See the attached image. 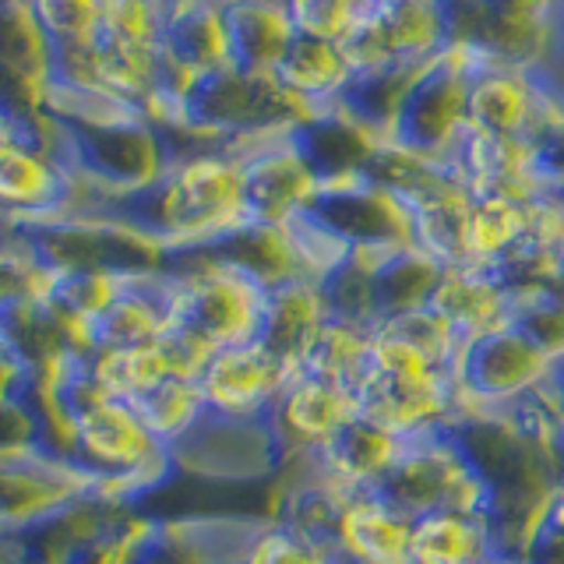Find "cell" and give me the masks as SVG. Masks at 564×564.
<instances>
[{"label":"cell","mask_w":564,"mask_h":564,"mask_svg":"<svg viewBox=\"0 0 564 564\" xmlns=\"http://www.w3.org/2000/svg\"><path fill=\"white\" fill-rule=\"evenodd\" d=\"M163 264L176 290V332H187L212 352L258 339L269 300L264 282L208 247L166 254Z\"/></svg>","instance_id":"1"},{"label":"cell","mask_w":564,"mask_h":564,"mask_svg":"<svg viewBox=\"0 0 564 564\" xmlns=\"http://www.w3.org/2000/svg\"><path fill=\"white\" fill-rule=\"evenodd\" d=\"M384 501L402 508L405 516H427V511H466V516L494 519V498L484 476L476 473L455 423L445 431L402 441L392 469L378 484Z\"/></svg>","instance_id":"2"},{"label":"cell","mask_w":564,"mask_h":564,"mask_svg":"<svg viewBox=\"0 0 564 564\" xmlns=\"http://www.w3.org/2000/svg\"><path fill=\"white\" fill-rule=\"evenodd\" d=\"M473 57L466 46H445L416 67L405 85L388 145L423 159H448L458 138L466 134V99H469Z\"/></svg>","instance_id":"3"},{"label":"cell","mask_w":564,"mask_h":564,"mask_svg":"<svg viewBox=\"0 0 564 564\" xmlns=\"http://www.w3.org/2000/svg\"><path fill=\"white\" fill-rule=\"evenodd\" d=\"M554 367V357H546L519 325H505L458 349L452 375L463 413L498 416L551 381Z\"/></svg>","instance_id":"4"},{"label":"cell","mask_w":564,"mask_h":564,"mask_svg":"<svg viewBox=\"0 0 564 564\" xmlns=\"http://www.w3.org/2000/svg\"><path fill=\"white\" fill-rule=\"evenodd\" d=\"M357 416V388L311 375V370H293V378L286 381L269 413L279 473L328 445Z\"/></svg>","instance_id":"5"},{"label":"cell","mask_w":564,"mask_h":564,"mask_svg":"<svg viewBox=\"0 0 564 564\" xmlns=\"http://www.w3.org/2000/svg\"><path fill=\"white\" fill-rule=\"evenodd\" d=\"M346 251H392L413 243L405 208L367 176H352L339 184H322L317 194L300 208Z\"/></svg>","instance_id":"6"},{"label":"cell","mask_w":564,"mask_h":564,"mask_svg":"<svg viewBox=\"0 0 564 564\" xmlns=\"http://www.w3.org/2000/svg\"><path fill=\"white\" fill-rule=\"evenodd\" d=\"M293 378V367L279 360L264 343H240L216 349L205 360L198 388L205 399L208 416L258 423L269 420L275 399Z\"/></svg>","instance_id":"7"},{"label":"cell","mask_w":564,"mask_h":564,"mask_svg":"<svg viewBox=\"0 0 564 564\" xmlns=\"http://www.w3.org/2000/svg\"><path fill=\"white\" fill-rule=\"evenodd\" d=\"M557 99V85L543 75V67H501L473 57L466 128L508 141H525Z\"/></svg>","instance_id":"8"},{"label":"cell","mask_w":564,"mask_h":564,"mask_svg":"<svg viewBox=\"0 0 564 564\" xmlns=\"http://www.w3.org/2000/svg\"><path fill=\"white\" fill-rule=\"evenodd\" d=\"M290 131V128H286ZM286 131L264 134L237 149L247 223L282 226L317 194V176Z\"/></svg>","instance_id":"9"},{"label":"cell","mask_w":564,"mask_h":564,"mask_svg":"<svg viewBox=\"0 0 564 564\" xmlns=\"http://www.w3.org/2000/svg\"><path fill=\"white\" fill-rule=\"evenodd\" d=\"M93 484L70 463L46 452L0 458V533H22L88 498Z\"/></svg>","instance_id":"10"},{"label":"cell","mask_w":564,"mask_h":564,"mask_svg":"<svg viewBox=\"0 0 564 564\" xmlns=\"http://www.w3.org/2000/svg\"><path fill=\"white\" fill-rule=\"evenodd\" d=\"M349 67L423 64L445 50V25L434 0H413L399 8H360L352 32L339 43Z\"/></svg>","instance_id":"11"},{"label":"cell","mask_w":564,"mask_h":564,"mask_svg":"<svg viewBox=\"0 0 564 564\" xmlns=\"http://www.w3.org/2000/svg\"><path fill=\"white\" fill-rule=\"evenodd\" d=\"M82 187L57 159L53 145L0 141V219L43 223L67 216L78 205Z\"/></svg>","instance_id":"12"},{"label":"cell","mask_w":564,"mask_h":564,"mask_svg":"<svg viewBox=\"0 0 564 564\" xmlns=\"http://www.w3.org/2000/svg\"><path fill=\"white\" fill-rule=\"evenodd\" d=\"M427 311L452 332V339L463 349L480 335L511 325V290L505 286L498 269L455 264V269H441Z\"/></svg>","instance_id":"13"},{"label":"cell","mask_w":564,"mask_h":564,"mask_svg":"<svg viewBox=\"0 0 564 564\" xmlns=\"http://www.w3.org/2000/svg\"><path fill=\"white\" fill-rule=\"evenodd\" d=\"M219 29L226 64L254 78H269L293 40L282 0H219Z\"/></svg>","instance_id":"14"},{"label":"cell","mask_w":564,"mask_h":564,"mask_svg":"<svg viewBox=\"0 0 564 564\" xmlns=\"http://www.w3.org/2000/svg\"><path fill=\"white\" fill-rule=\"evenodd\" d=\"M286 134L296 145V152L304 155L311 173L317 176V187L364 176L370 155L381 145V138L364 131L360 123H352L343 110H335V106L317 113H304Z\"/></svg>","instance_id":"15"},{"label":"cell","mask_w":564,"mask_h":564,"mask_svg":"<svg viewBox=\"0 0 564 564\" xmlns=\"http://www.w3.org/2000/svg\"><path fill=\"white\" fill-rule=\"evenodd\" d=\"M413 519L378 490L352 494L335 533V551L346 564H410Z\"/></svg>","instance_id":"16"},{"label":"cell","mask_w":564,"mask_h":564,"mask_svg":"<svg viewBox=\"0 0 564 564\" xmlns=\"http://www.w3.org/2000/svg\"><path fill=\"white\" fill-rule=\"evenodd\" d=\"M399 448L402 437L357 416L328 445H322L307 458H300V463L311 466L317 476H325V480H332L335 487H343L349 494H364V490H378L384 473L392 469Z\"/></svg>","instance_id":"17"},{"label":"cell","mask_w":564,"mask_h":564,"mask_svg":"<svg viewBox=\"0 0 564 564\" xmlns=\"http://www.w3.org/2000/svg\"><path fill=\"white\" fill-rule=\"evenodd\" d=\"M328 317L332 314H328V300L322 293V282L307 275L286 279L269 290L258 343H264L279 360H286L293 370H300L307 349L314 346L317 332L325 328Z\"/></svg>","instance_id":"18"},{"label":"cell","mask_w":564,"mask_h":564,"mask_svg":"<svg viewBox=\"0 0 564 564\" xmlns=\"http://www.w3.org/2000/svg\"><path fill=\"white\" fill-rule=\"evenodd\" d=\"M349 75H352V67L339 43L311 40V35L293 32L290 46L282 50V57L272 67L269 78L300 113H317L335 106Z\"/></svg>","instance_id":"19"},{"label":"cell","mask_w":564,"mask_h":564,"mask_svg":"<svg viewBox=\"0 0 564 564\" xmlns=\"http://www.w3.org/2000/svg\"><path fill=\"white\" fill-rule=\"evenodd\" d=\"M452 170L458 173V181L469 187L473 198L484 194H498V198H533L536 191H543L533 173H529V159L522 141L494 138L469 131L458 138V145L448 155Z\"/></svg>","instance_id":"20"},{"label":"cell","mask_w":564,"mask_h":564,"mask_svg":"<svg viewBox=\"0 0 564 564\" xmlns=\"http://www.w3.org/2000/svg\"><path fill=\"white\" fill-rule=\"evenodd\" d=\"M352 254H360L367 261L375 328L384 322H395L402 314L427 307L431 290L441 275V264L423 254L420 247L405 243V247H392V251H352Z\"/></svg>","instance_id":"21"},{"label":"cell","mask_w":564,"mask_h":564,"mask_svg":"<svg viewBox=\"0 0 564 564\" xmlns=\"http://www.w3.org/2000/svg\"><path fill=\"white\" fill-rule=\"evenodd\" d=\"M410 564H508L501 540L484 516L427 511L413 519Z\"/></svg>","instance_id":"22"},{"label":"cell","mask_w":564,"mask_h":564,"mask_svg":"<svg viewBox=\"0 0 564 564\" xmlns=\"http://www.w3.org/2000/svg\"><path fill=\"white\" fill-rule=\"evenodd\" d=\"M159 50L184 75H198V70L226 64L219 0H170L163 8Z\"/></svg>","instance_id":"23"},{"label":"cell","mask_w":564,"mask_h":564,"mask_svg":"<svg viewBox=\"0 0 564 564\" xmlns=\"http://www.w3.org/2000/svg\"><path fill=\"white\" fill-rule=\"evenodd\" d=\"M529 240V198H473L466 212V261L498 269Z\"/></svg>","instance_id":"24"},{"label":"cell","mask_w":564,"mask_h":564,"mask_svg":"<svg viewBox=\"0 0 564 564\" xmlns=\"http://www.w3.org/2000/svg\"><path fill=\"white\" fill-rule=\"evenodd\" d=\"M420 67V64H416ZM413 64H384V67H357L343 85L335 110H343L352 123H360L364 131L375 138H388L392 128L399 99L405 93V85L416 75Z\"/></svg>","instance_id":"25"},{"label":"cell","mask_w":564,"mask_h":564,"mask_svg":"<svg viewBox=\"0 0 564 564\" xmlns=\"http://www.w3.org/2000/svg\"><path fill=\"white\" fill-rule=\"evenodd\" d=\"M134 413L141 416V423L149 427V434L166 445L170 452H176L184 441L202 427L208 410L202 399L198 378H173L149 388L145 395L131 399Z\"/></svg>","instance_id":"26"},{"label":"cell","mask_w":564,"mask_h":564,"mask_svg":"<svg viewBox=\"0 0 564 564\" xmlns=\"http://www.w3.org/2000/svg\"><path fill=\"white\" fill-rule=\"evenodd\" d=\"M50 57L82 53L102 25V0H22Z\"/></svg>","instance_id":"27"},{"label":"cell","mask_w":564,"mask_h":564,"mask_svg":"<svg viewBox=\"0 0 564 564\" xmlns=\"http://www.w3.org/2000/svg\"><path fill=\"white\" fill-rule=\"evenodd\" d=\"M370 332L364 325L343 322V317H328L325 328L317 332L314 346L307 349L300 370H311V375H322L332 381H343L349 388H357L367 367V346H370Z\"/></svg>","instance_id":"28"},{"label":"cell","mask_w":564,"mask_h":564,"mask_svg":"<svg viewBox=\"0 0 564 564\" xmlns=\"http://www.w3.org/2000/svg\"><path fill=\"white\" fill-rule=\"evenodd\" d=\"M234 564H339V551L282 525L275 519L247 525V536Z\"/></svg>","instance_id":"29"},{"label":"cell","mask_w":564,"mask_h":564,"mask_svg":"<svg viewBox=\"0 0 564 564\" xmlns=\"http://www.w3.org/2000/svg\"><path fill=\"white\" fill-rule=\"evenodd\" d=\"M522 145H525L533 181L546 191L564 194V96L543 113L536 131L529 134Z\"/></svg>","instance_id":"30"},{"label":"cell","mask_w":564,"mask_h":564,"mask_svg":"<svg viewBox=\"0 0 564 564\" xmlns=\"http://www.w3.org/2000/svg\"><path fill=\"white\" fill-rule=\"evenodd\" d=\"M296 35L343 43L360 18V0H282Z\"/></svg>","instance_id":"31"},{"label":"cell","mask_w":564,"mask_h":564,"mask_svg":"<svg viewBox=\"0 0 564 564\" xmlns=\"http://www.w3.org/2000/svg\"><path fill=\"white\" fill-rule=\"evenodd\" d=\"M99 29L134 46H159L163 4H155V0H102Z\"/></svg>","instance_id":"32"},{"label":"cell","mask_w":564,"mask_h":564,"mask_svg":"<svg viewBox=\"0 0 564 564\" xmlns=\"http://www.w3.org/2000/svg\"><path fill=\"white\" fill-rule=\"evenodd\" d=\"M519 564H564V490H557L525 529Z\"/></svg>","instance_id":"33"},{"label":"cell","mask_w":564,"mask_h":564,"mask_svg":"<svg viewBox=\"0 0 564 564\" xmlns=\"http://www.w3.org/2000/svg\"><path fill=\"white\" fill-rule=\"evenodd\" d=\"M561 0H480V11L508 25L554 29Z\"/></svg>","instance_id":"34"},{"label":"cell","mask_w":564,"mask_h":564,"mask_svg":"<svg viewBox=\"0 0 564 564\" xmlns=\"http://www.w3.org/2000/svg\"><path fill=\"white\" fill-rule=\"evenodd\" d=\"M434 4H437L441 14H448V11H463V8L480 4V0H434Z\"/></svg>","instance_id":"35"},{"label":"cell","mask_w":564,"mask_h":564,"mask_svg":"<svg viewBox=\"0 0 564 564\" xmlns=\"http://www.w3.org/2000/svg\"><path fill=\"white\" fill-rule=\"evenodd\" d=\"M399 4H413V0H360V8H399Z\"/></svg>","instance_id":"36"},{"label":"cell","mask_w":564,"mask_h":564,"mask_svg":"<svg viewBox=\"0 0 564 564\" xmlns=\"http://www.w3.org/2000/svg\"><path fill=\"white\" fill-rule=\"evenodd\" d=\"M554 258H557V269L564 272V237H561V243L554 247Z\"/></svg>","instance_id":"37"}]
</instances>
